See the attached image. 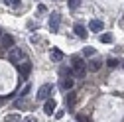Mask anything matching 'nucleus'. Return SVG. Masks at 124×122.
I'll list each match as a JSON object with an SVG mask.
<instances>
[{
  "label": "nucleus",
  "instance_id": "1",
  "mask_svg": "<svg viewBox=\"0 0 124 122\" xmlns=\"http://www.w3.org/2000/svg\"><path fill=\"white\" fill-rule=\"evenodd\" d=\"M71 71H73V75L75 77H79V79H83L85 77V73H87V65H85V61L79 57V55H73L71 57Z\"/></svg>",
  "mask_w": 124,
  "mask_h": 122
},
{
  "label": "nucleus",
  "instance_id": "2",
  "mask_svg": "<svg viewBox=\"0 0 124 122\" xmlns=\"http://www.w3.org/2000/svg\"><path fill=\"white\" fill-rule=\"evenodd\" d=\"M8 61L10 63H22V49L20 47H10L8 49Z\"/></svg>",
  "mask_w": 124,
  "mask_h": 122
},
{
  "label": "nucleus",
  "instance_id": "3",
  "mask_svg": "<svg viewBox=\"0 0 124 122\" xmlns=\"http://www.w3.org/2000/svg\"><path fill=\"white\" fill-rule=\"evenodd\" d=\"M49 93H51V85H49V83L41 85L39 91H38V100H45V99H49Z\"/></svg>",
  "mask_w": 124,
  "mask_h": 122
},
{
  "label": "nucleus",
  "instance_id": "4",
  "mask_svg": "<svg viewBox=\"0 0 124 122\" xmlns=\"http://www.w3.org/2000/svg\"><path fill=\"white\" fill-rule=\"evenodd\" d=\"M55 99H45V104H43V112L47 114V116H51L53 114V110H55Z\"/></svg>",
  "mask_w": 124,
  "mask_h": 122
},
{
  "label": "nucleus",
  "instance_id": "5",
  "mask_svg": "<svg viewBox=\"0 0 124 122\" xmlns=\"http://www.w3.org/2000/svg\"><path fill=\"white\" fill-rule=\"evenodd\" d=\"M59 22H61V14H51V16H49V28L53 30V32H57V30H59Z\"/></svg>",
  "mask_w": 124,
  "mask_h": 122
},
{
  "label": "nucleus",
  "instance_id": "6",
  "mask_svg": "<svg viewBox=\"0 0 124 122\" xmlns=\"http://www.w3.org/2000/svg\"><path fill=\"white\" fill-rule=\"evenodd\" d=\"M73 32L77 34V38H81V39H87V36H89V32L85 30V26H83V24H75Z\"/></svg>",
  "mask_w": 124,
  "mask_h": 122
},
{
  "label": "nucleus",
  "instance_id": "7",
  "mask_svg": "<svg viewBox=\"0 0 124 122\" xmlns=\"http://www.w3.org/2000/svg\"><path fill=\"white\" fill-rule=\"evenodd\" d=\"M30 71H32V63H30V61H24V63L20 65V77L22 79H28Z\"/></svg>",
  "mask_w": 124,
  "mask_h": 122
},
{
  "label": "nucleus",
  "instance_id": "8",
  "mask_svg": "<svg viewBox=\"0 0 124 122\" xmlns=\"http://www.w3.org/2000/svg\"><path fill=\"white\" fill-rule=\"evenodd\" d=\"M0 43H2V47H12L14 45V38L10 36V34H2V38H0Z\"/></svg>",
  "mask_w": 124,
  "mask_h": 122
},
{
  "label": "nucleus",
  "instance_id": "9",
  "mask_svg": "<svg viewBox=\"0 0 124 122\" xmlns=\"http://www.w3.org/2000/svg\"><path fill=\"white\" fill-rule=\"evenodd\" d=\"M102 28H104V24L101 20H91L89 22V30L91 32H102Z\"/></svg>",
  "mask_w": 124,
  "mask_h": 122
},
{
  "label": "nucleus",
  "instance_id": "10",
  "mask_svg": "<svg viewBox=\"0 0 124 122\" xmlns=\"http://www.w3.org/2000/svg\"><path fill=\"white\" fill-rule=\"evenodd\" d=\"M73 79L71 77H63V79H61V89H63V91H71L73 89Z\"/></svg>",
  "mask_w": 124,
  "mask_h": 122
},
{
  "label": "nucleus",
  "instance_id": "11",
  "mask_svg": "<svg viewBox=\"0 0 124 122\" xmlns=\"http://www.w3.org/2000/svg\"><path fill=\"white\" fill-rule=\"evenodd\" d=\"M49 57H51V61H63V51L51 49V51H49Z\"/></svg>",
  "mask_w": 124,
  "mask_h": 122
},
{
  "label": "nucleus",
  "instance_id": "12",
  "mask_svg": "<svg viewBox=\"0 0 124 122\" xmlns=\"http://www.w3.org/2000/svg\"><path fill=\"white\" fill-rule=\"evenodd\" d=\"M75 100H77V95H75V93H69V95H67V99H65V104L71 108V106L75 104Z\"/></svg>",
  "mask_w": 124,
  "mask_h": 122
},
{
  "label": "nucleus",
  "instance_id": "13",
  "mask_svg": "<svg viewBox=\"0 0 124 122\" xmlns=\"http://www.w3.org/2000/svg\"><path fill=\"white\" fill-rule=\"evenodd\" d=\"M89 69H91V71H99V69H101V61H99V59H95V61H91V65H89Z\"/></svg>",
  "mask_w": 124,
  "mask_h": 122
},
{
  "label": "nucleus",
  "instance_id": "14",
  "mask_svg": "<svg viewBox=\"0 0 124 122\" xmlns=\"http://www.w3.org/2000/svg\"><path fill=\"white\" fill-rule=\"evenodd\" d=\"M95 53H97L95 47H85V49H83V55H87V57H93Z\"/></svg>",
  "mask_w": 124,
  "mask_h": 122
},
{
  "label": "nucleus",
  "instance_id": "15",
  "mask_svg": "<svg viewBox=\"0 0 124 122\" xmlns=\"http://www.w3.org/2000/svg\"><path fill=\"white\" fill-rule=\"evenodd\" d=\"M6 122H22V118L18 114H8L6 116Z\"/></svg>",
  "mask_w": 124,
  "mask_h": 122
},
{
  "label": "nucleus",
  "instance_id": "16",
  "mask_svg": "<svg viewBox=\"0 0 124 122\" xmlns=\"http://www.w3.org/2000/svg\"><path fill=\"white\" fill-rule=\"evenodd\" d=\"M106 65H108V67H118V65H120V61H118V59H114V57H110V59L106 61Z\"/></svg>",
  "mask_w": 124,
  "mask_h": 122
},
{
  "label": "nucleus",
  "instance_id": "17",
  "mask_svg": "<svg viewBox=\"0 0 124 122\" xmlns=\"http://www.w3.org/2000/svg\"><path fill=\"white\" fill-rule=\"evenodd\" d=\"M67 6L69 8H79L81 6V0H67Z\"/></svg>",
  "mask_w": 124,
  "mask_h": 122
},
{
  "label": "nucleus",
  "instance_id": "18",
  "mask_svg": "<svg viewBox=\"0 0 124 122\" xmlns=\"http://www.w3.org/2000/svg\"><path fill=\"white\" fill-rule=\"evenodd\" d=\"M101 41H102V43H110V41H112V36H110V34H102V36H101Z\"/></svg>",
  "mask_w": 124,
  "mask_h": 122
},
{
  "label": "nucleus",
  "instance_id": "19",
  "mask_svg": "<svg viewBox=\"0 0 124 122\" xmlns=\"http://www.w3.org/2000/svg\"><path fill=\"white\" fill-rule=\"evenodd\" d=\"M77 122H91V118L87 114H77Z\"/></svg>",
  "mask_w": 124,
  "mask_h": 122
},
{
  "label": "nucleus",
  "instance_id": "20",
  "mask_svg": "<svg viewBox=\"0 0 124 122\" xmlns=\"http://www.w3.org/2000/svg\"><path fill=\"white\" fill-rule=\"evenodd\" d=\"M61 75H63V77H71L73 71H71V69H67V67H63V69H61Z\"/></svg>",
  "mask_w": 124,
  "mask_h": 122
},
{
  "label": "nucleus",
  "instance_id": "21",
  "mask_svg": "<svg viewBox=\"0 0 124 122\" xmlns=\"http://www.w3.org/2000/svg\"><path fill=\"white\" fill-rule=\"evenodd\" d=\"M16 106H18V108H20V106H26V100H24V99H20V100H16Z\"/></svg>",
  "mask_w": 124,
  "mask_h": 122
},
{
  "label": "nucleus",
  "instance_id": "22",
  "mask_svg": "<svg viewBox=\"0 0 124 122\" xmlns=\"http://www.w3.org/2000/svg\"><path fill=\"white\" fill-rule=\"evenodd\" d=\"M63 114H65L63 110H57V112H55V118H63Z\"/></svg>",
  "mask_w": 124,
  "mask_h": 122
},
{
  "label": "nucleus",
  "instance_id": "23",
  "mask_svg": "<svg viewBox=\"0 0 124 122\" xmlns=\"http://www.w3.org/2000/svg\"><path fill=\"white\" fill-rule=\"evenodd\" d=\"M45 10H47V8H45V6H43V4H39V6H38V12H41V14H43V12H45Z\"/></svg>",
  "mask_w": 124,
  "mask_h": 122
},
{
  "label": "nucleus",
  "instance_id": "24",
  "mask_svg": "<svg viewBox=\"0 0 124 122\" xmlns=\"http://www.w3.org/2000/svg\"><path fill=\"white\" fill-rule=\"evenodd\" d=\"M28 93H30V85H26V89H24V93H22V97H26Z\"/></svg>",
  "mask_w": 124,
  "mask_h": 122
},
{
  "label": "nucleus",
  "instance_id": "25",
  "mask_svg": "<svg viewBox=\"0 0 124 122\" xmlns=\"http://www.w3.org/2000/svg\"><path fill=\"white\" fill-rule=\"evenodd\" d=\"M24 122H36V118H34V116H28V118H26Z\"/></svg>",
  "mask_w": 124,
  "mask_h": 122
},
{
  "label": "nucleus",
  "instance_id": "26",
  "mask_svg": "<svg viewBox=\"0 0 124 122\" xmlns=\"http://www.w3.org/2000/svg\"><path fill=\"white\" fill-rule=\"evenodd\" d=\"M2 2H4V4H12V0H2Z\"/></svg>",
  "mask_w": 124,
  "mask_h": 122
},
{
  "label": "nucleus",
  "instance_id": "27",
  "mask_svg": "<svg viewBox=\"0 0 124 122\" xmlns=\"http://www.w3.org/2000/svg\"><path fill=\"white\" fill-rule=\"evenodd\" d=\"M0 38H2V32H0Z\"/></svg>",
  "mask_w": 124,
  "mask_h": 122
}]
</instances>
